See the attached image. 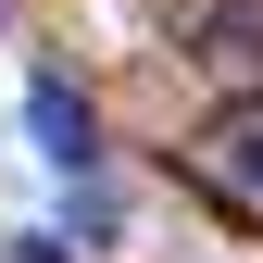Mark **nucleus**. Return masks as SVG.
<instances>
[{
    "label": "nucleus",
    "instance_id": "f257e3e1",
    "mask_svg": "<svg viewBox=\"0 0 263 263\" xmlns=\"http://www.w3.org/2000/svg\"><path fill=\"white\" fill-rule=\"evenodd\" d=\"M25 125H38V151L63 163V176H88V163H101V113H88L76 76H25Z\"/></svg>",
    "mask_w": 263,
    "mask_h": 263
},
{
    "label": "nucleus",
    "instance_id": "f03ea898",
    "mask_svg": "<svg viewBox=\"0 0 263 263\" xmlns=\"http://www.w3.org/2000/svg\"><path fill=\"white\" fill-rule=\"evenodd\" d=\"M201 76L263 88V0H213V13H201Z\"/></svg>",
    "mask_w": 263,
    "mask_h": 263
},
{
    "label": "nucleus",
    "instance_id": "7ed1b4c3",
    "mask_svg": "<svg viewBox=\"0 0 263 263\" xmlns=\"http://www.w3.org/2000/svg\"><path fill=\"white\" fill-rule=\"evenodd\" d=\"M213 176L238 188V201H263V125H226V151H213Z\"/></svg>",
    "mask_w": 263,
    "mask_h": 263
},
{
    "label": "nucleus",
    "instance_id": "20e7f679",
    "mask_svg": "<svg viewBox=\"0 0 263 263\" xmlns=\"http://www.w3.org/2000/svg\"><path fill=\"white\" fill-rule=\"evenodd\" d=\"M13 263H63V251H13Z\"/></svg>",
    "mask_w": 263,
    "mask_h": 263
}]
</instances>
